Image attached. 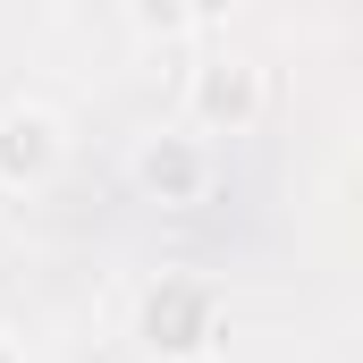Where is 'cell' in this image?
Returning <instances> with one entry per match:
<instances>
[{
    "mask_svg": "<svg viewBox=\"0 0 363 363\" xmlns=\"http://www.w3.org/2000/svg\"><path fill=\"white\" fill-rule=\"evenodd\" d=\"M135 338L152 347V355H203L211 338H220V296L203 287V279H161L144 304H135Z\"/></svg>",
    "mask_w": 363,
    "mask_h": 363,
    "instance_id": "cell-1",
    "label": "cell"
},
{
    "mask_svg": "<svg viewBox=\"0 0 363 363\" xmlns=\"http://www.w3.org/2000/svg\"><path fill=\"white\" fill-rule=\"evenodd\" d=\"M186 110H194L203 135H245V127L262 118V68H245V60H203V68L186 77Z\"/></svg>",
    "mask_w": 363,
    "mask_h": 363,
    "instance_id": "cell-2",
    "label": "cell"
},
{
    "mask_svg": "<svg viewBox=\"0 0 363 363\" xmlns=\"http://www.w3.org/2000/svg\"><path fill=\"white\" fill-rule=\"evenodd\" d=\"M135 186H144L152 203H203L211 161H203V144H194V135H152V144L135 152Z\"/></svg>",
    "mask_w": 363,
    "mask_h": 363,
    "instance_id": "cell-3",
    "label": "cell"
},
{
    "mask_svg": "<svg viewBox=\"0 0 363 363\" xmlns=\"http://www.w3.org/2000/svg\"><path fill=\"white\" fill-rule=\"evenodd\" d=\"M60 169V118L51 110H0V186H43Z\"/></svg>",
    "mask_w": 363,
    "mask_h": 363,
    "instance_id": "cell-4",
    "label": "cell"
},
{
    "mask_svg": "<svg viewBox=\"0 0 363 363\" xmlns=\"http://www.w3.org/2000/svg\"><path fill=\"white\" fill-rule=\"evenodd\" d=\"M135 26L144 34H186L194 26V0H135Z\"/></svg>",
    "mask_w": 363,
    "mask_h": 363,
    "instance_id": "cell-5",
    "label": "cell"
},
{
    "mask_svg": "<svg viewBox=\"0 0 363 363\" xmlns=\"http://www.w3.org/2000/svg\"><path fill=\"white\" fill-rule=\"evenodd\" d=\"M228 9H237V0H194V17H228Z\"/></svg>",
    "mask_w": 363,
    "mask_h": 363,
    "instance_id": "cell-6",
    "label": "cell"
},
{
    "mask_svg": "<svg viewBox=\"0 0 363 363\" xmlns=\"http://www.w3.org/2000/svg\"><path fill=\"white\" fill-rule=\"evenodd\" d=\"M0 363H17V347H9V338H0Z\"/></svg>",
    "mask_w": 363,
    "mask_h": 363,
    "instance_id": "cell-7",
    "label": "cell"
}]
</instances>
